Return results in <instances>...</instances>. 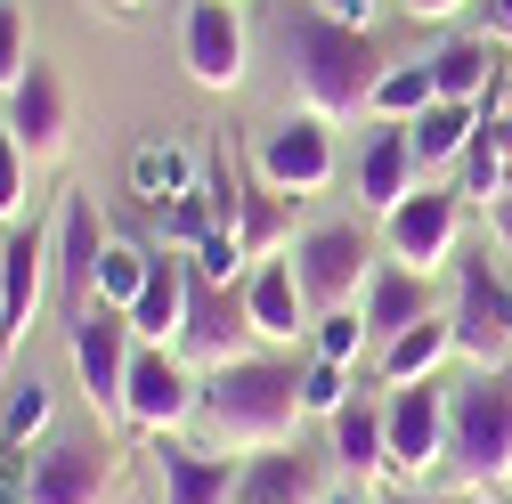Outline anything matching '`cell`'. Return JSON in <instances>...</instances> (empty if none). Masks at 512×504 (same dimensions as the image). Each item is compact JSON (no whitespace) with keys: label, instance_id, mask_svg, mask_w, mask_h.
<instances>
[{"label":"cell","instance_id":"40","mask_svg":"<svg viewBox=\"0 0 512 504\" xmlns=\"http://www.w3.org/2000/svg\"><path fill=\"white\" fill-rule=\"evenodd\" d=\"M488 220H496V244H504V261H512V196H496Z\"/></svg>","mask_w":512,"mask_h":504},{"label":"cell","instance_id":"23","mask_svg":"<svg viewBox=\"0 0 512 504\" xmlns=\"http://www.w3.org/2000/svg\"><path fill=\"white\" fill-rule=\"evenodd\" d=\"M447 358H456V318H447V309H431V318H415L399 342H382V350H374V374L399 391V383H431Z\"/></svg>","mask_w":512,"mask_h":504},{"label":"cell","instance_id":"24","mask_svg":"<svg viewBox=\"0 0 512 504\" xmlns=\"http://www.w3.org/2000/svg\"><path fill=\"white\" fill-rule=\"evenodd\" d=\"M472 131H480V106H456V98H431L415 122H407V147H415V171L423 179H439V171H456L464 163V147H472Z\"/></svg>","mask_w":512,"mask_h":504},{"label":"cell","instance_id":"18","mask_svg":"<svg viewBox=\"0 0 512 504\" xmlns=\"http://www.w3.org/2000/svg\"><path fill=\"white\" fill-rule=\"evenodd\" d=\"M244 309H252V334H261L269 350L277 342H309V326H317V309H309L293 261H261V269H252L244 277Z\"/></svg>","mask_w":512,"mask_h":504},{"label":"cell","instance_id":"16","mask_svg":"<svg viewBox=\"0 0 512 504\" xmlns=\"http://www.w3.org/2000/svg\"><path fill=\"white\" fill-rule=\"evenodd\" d=\"M114 496V464L98 439H49L33 456V496L25 504H106Z\"/></svg>","mask_w":512,"mask_h":504},{"label":"cell","instance_id":"28","mask_svg":"<svg viewBox=\"0 0 512 504\" xmlns=\"http://www.w3.org/2000/svg\"><path fill=\"white\" fill-rule=\"evenodd\" d=\"M439 98V82H431V57H415V66H382V82H374V122H415L423 106Z\"/></svg>","mask_w":512,"mask_h":504},{"label":"cell","instance_id":"7","mask_svg":"<svg viewBox=\"0 0 512 504\" xmlns=\"http://www.w3.org/2000/svg\"><path fill=\"white\" fill-rule=\"evenodd\" d=\"M66 342H74V374H82L90 407H98L106 423H122V383H131V358H139V326L122 318V309L90 301L82 318L66 326Z\"/></svg>","mask_w":512,"mask_h":504},{"label":"cell","instance_id":"8","mask_svg":"<svg viewBox=\"0 0 512 504\" xmlns=\"http://www.w3.org/2000/svg\"><path fill=\"white\" fill-rule=\"evenodd\" d=\"M196 407H204V383L187 374V358L163 350V342H139L131 383H122V423L147 431V439H163V431H179Z\"/></svg>","mask_w":512,"mask_h":504},{"label":"cell","instance_id":"10","mask_svg":"<svg viewBox=\"0 0 512 504\" xmlns=\"http://www.w3.org/2000/svg\"><path fill=\"white\" fill-rule=\"evenodd\" d=\"M49 261H57V244L41 236V220L25 228H0V366H9L17 350H25V334H33V309H41V293H49Z\"/></svg>","mask_w":512,"mask_h":504},{"label":"cell","instance_id":"1","mask_svg":"<svg viewBox=\"0 0 512 504\" xmlns=\"http://www.w3.org/2000/svg\"><path fill=\"white\" fill-rule=\"evenodd\" d=\"M269 25H277V49H285V74H293V90H301V114L350 122V114L374 106V82H382V66H391V57L374 49L366 25L326 17L317 0H277Z\"/></svg>","mask_w":512,"mask_h":504},{"label":"cell","instance_id":"44","mask_svg":"<svg viewBox=\"0 0 512 504\" xmlns=\"http://www.w3.org/2000/svg\"><path fill=\"white\" fill-rule=\"evenodd\" d=\"M98 9H114V17H131V9H147V0H98Z\"/></svg>","mask_w":512,"mask_h":504},{"label":"cell","instance_id":"4","mask_svg":"<svg viewBox=\"0 0 512 504\" xmlns=\"http://www.w3.org/2000/svg\"><path fill=\"white\" fill-rule=\"evenodd\" d=\"M456 358H472V374H512V277H496L488 252H456Z\"/></svg>","mask_w":512,"mask_h":504},{"label":"cell","instance_id":"21","mask_svg":"<svg viewBox=\"0 0 512 504\" xmlns=\"http://www.w3.org/2000/svg\"><path fill=\"white\" fill-rule=\"evenodd\" d=\"M187 285H196V269H187V252L155 244V269H147L139 301L122 309V318L139 326V342H163V350H179V326H187Z\"/></svg>","mask_w":512,"mask_h":504},{"label":"cell","instance_id":"43","mask_svg":"<svg viewBox=\"0 0 512 504\" xmlns=\"http://www.w3.org/2000/svg\"><path fill=\"white\" fill-rule=\"evenodd\" d=\"M382 504H447V496H423V488H391Z\"/></svg>","mask_w":512,"mask_h":504},{"label":"cell","instance_id":"27","mask_svg":"<svg viewBox=\"0 0 512 504\" xmlns=\"http://www.w3.org/2000/svg\"><path fill=\"white\" fill-rule=\"evenodd\" d=\"M228 236L244 244V269L277 261V244H285V204H277V187H269V179H252L244 196H236V220H228Z\"/></svg>","mask_w":512,"mask_h":504},{"label":"cell","instance_id":"5","mask_svg":"<svg viewBox=\"0 0 512 504\" xmlns=\"http://www.w3.org/2000/svg\"><path fill=\"white\" fill-rule=\"evenodd\" d=\"M293 269H301V293L317 318L326 309H358V293L374 277V244L358 220H317L309 236H293Z\"/></svg>","mask_w":512,"mask_h":504},{"label":"cell","instance_id":"9","mask_svg":"<svg viewBox=\"0 0 512 504\" xmlns=\"http://www.w3.org/2000/svg\"><path fill=\"white\" fill-rule=\"evenodd\" d=\"M447 399L456 391H439V374L431 383H399L391 399H382V431H391V472L399 480L447 472Z\"/></svg>","mask_w":512,"mask_h":504},{"label":"cell","instance_id":"22","mask_svg":"<svg viewBox=\"0 0 512 504\" xmlns=\"http://www.w3.org/2000/svg\"><path fill=\"white\" fill-rule=\"evenodd\" d=\"M415 187H423V171H415V147H407V122H382L366 139V155H358V204L366 212H399Z\"/></svg>","mask_w":512,"mask_h":504},{"label":"cell","instance_id":"39","mask_svg":"<svg viewBox=\"0 0 512 504\" xmlns=\"http://www.w3.org/2000/svg\"><path fill=\"white\" fill-rule=\"evenodd\" d=\"M399 9H407L415 25H456L464 9H480V0H399Z\"/></svg>","mask_w":512,"mask_h":504},{"label":"cell","instance_id":"38","mask_svg":"<svg viewBox=\"0 0 512 504\" xmlns=\"http://www.w3.org/2000/svg\"><path fill=\"white\" fill-rule=\"evenodd\" d=\"M480 122H488V139H496V171H504V196H512V98L496 114H480Z\"/></svg>","mask_w":512,"mask_h":504},{"label":"cell","instance_id":"2","mask_svg":"<svg viewBox=\"0 0 512 504\" xmlns=\"http://www.w3.org/2000/svg\"><path fill=\"white\" fill-rule=\"evenodd\" d=\"M204 431H212V448L220 456H269V448H293L301 439V366L277 358V350H244L228 366L204 374Z\"/></svg>","mask_w":512,"mask_h":504},{"label":"cell","instance_id":"46","mask_svg":"<svg viewBox=\"0 0 512 504\" xmlns=\"http://www.w3.org/2000/svg\"><path fill=\"white\" fill-rule=\"evenodd\" d=\"M342 504H358V496H342Z\"/></svg>","mask_w":512,"mask_h":504},{"label":"cell","instance_id":"34","mask_svg":"<svg viewBox=\"0 0 512 504\" xmlns=\"http://www.w3.org/2000/svg\"><path fill=\"white\" fill-rule=\"evenodd\" d=\"M301 399H309V415H342L350 407V366H334V358L301 366Z\"/></svg>","mask_w":512,"mask_h":504},{"label":"cell","instance_id":"31","mask_svg":"<svg viewBox=\"0 0 512 504\" xmlns=\"http://www.w3.org/2000/svg\"><path fill=\"white\" fill-rule=\"evenodd\" d=\"M309 350L334 358V366H358V350H374V342H366V318H358V309H326V318L309 326Z\"/></svg>","mask_w":512,"mask_h":504},{"label":"cell","instance_id":"11","mask_svg":"<svg viewBox=\"0 0 512 504\" xmlns=\"http://www.w3.org/2000/svg\"><path fill=\"white\" fill-rule=\"evenodd\" d=\"M244 17H236V0H196L187 9V25H179V57H187V82L196 90H212V98H228V90H244Z\"/></svg>","mask_w":512,"mask_h":504},{"label":"cell","instance_id":"36","mask_svg":"<svg viewBox=\"0 0 512 504\" xmlns=\"http://www.w3.org/2000/svg\"><path fill=\"white\" fill-rule=\"evenodd\" d=\"M25 66H33V49H25V17L9 9V0H0V98L25 82Z\"/></svg>","mask_w":512,"mask_h":504},{"label":"cell","instance_id":"32","mask_svg":"<svg viewBox=\"0 0 512 504\" xmlns=\"http://www.w3.org/2000/svg\"><path fill=\"white\" fill-rule=\"evenodd\" d=\"M49 415H57V399H49V383L33 374V383H17V391H9V423H0V439H17V448H33V439L49 431Z\"/></svg>","mask_w":512,"mask_h":504},{"label":"cell","instance_id":"6","mask_svg":"<svg viewBox=\"0 0 512 504\" xmlns=\"http://www.w3.org/2000/svg\"><path fill=\"white\" fill-rule=\"evenodd\" d=\"M456 244H464V196L439 187V179H423L399 212H382V252L407 261V269H423V277L456 269Z\"/></svg>","mask_w":512,"mask_h":504},{"label":"cell","instance_id":"15","mask_svg":"<svg viewBox=\"0 0 512 504\" xmlns=\"http://www.w3.org/2000/svg\"><path fill=\"white\" fill-rule=\"evenodd\" d=\"M431 82H439V98L496 114L504 90H512V49H504L496 33H456V41L431 49Z\"/></svg>","mask_w":512,"mask_h":504},{"label":"cell","instance_id":"17","mask_svg":"<svg viewBox=\"0 0 512 504\" xmlns=\"http://www.w3.org/2000/svg\"><path fill=\"white\" fill-rule=\"evenodd\" d=\"M98 261H106L98 196H66V212H57V293H66V309H74V318L98 301Z\"/></svg>","mask_w":512,"mask_h":504},{"label":"cell","instance_id":"29","mask_svg":"<svg viewBox=\"0 0 512 504\" xmlns=\"http://www.w3.org/2000/svg\"><path fill=\"white\" fill-rule=\"evenodd\" d=\"M155 269V244H131V236H106V261H98V301L106 309H131L139 285Z\"/></svg>","mask_w":512,"mask_h":504},{"label":"cell","instance_id":"35","mask_svg":"<svg viewBox=\"0 0 512 504\" xmlns=\"http://www.w3.org/2000/svg\"><path fill=\"white\" fill-rule=\"evenodd\" d=\"M25 171H33L25 147L9 139V122H0V228H17V220H25Z\"/></svg>","mask_w":512,"mask_h":504},{"label":"cell","instance_id":"45","mask_svg":"<svg viewBox=\"0 0 512 504\" xmlns=\"http://www.w3.org/2000/svg\"><path fill=\"white\" fill-rule=\"evenodd\" d=\"M0 504H25V496H0Z\"/></svg>","mask_w":512,"mask_h":504},{"label":"cell","instance_id":"25","mask_svg":"<svg viewBox=\"0 0 512 504\" xmlns=\"http://www.w3.org/2000/svg\"><path fill=\"white\" fill-rule=\"evenodd\" d=\"M334 423V464L366 488V480H382V472H391V431H382V399H350L342 415H326Z\"/></svg>","mask_w":512,"mask_h":504},{"label":"cell","instance_id":"12","mask_svg":"<svg viewBox=\"0 0 512 504\" xmlns=\"http://www.w3.org/2000/svg\"><path fill=\"white\" fill-rule=\"evenodd\" d=\"M187 269H196V261H187ZM244 342H261V334H252V309H244V285L196 277V285H187L179 358H187V366H228V358H244Z\"/></svg>","mask_w":512,"mask_h":504},{"label":"cell","instance_id":"42","mask_svg":"<svg viewBox=\"0 0 512 504\" xmlns=\"http://www.w3.org/2000/svg\"><path fill=\"white\" fill-rule=\"evenodd\" d=\"M488 33H496V41L512 49V0H488Z\"/></svg>","mask_w":512,"mask_h":504},{"label":"cell","instance_id":"26","mask_svg":"<svg viewBox=\"0 0 512 504\" xmlns=\"http://www.w3.org/2000/svg\"><path fill=\"white\" fill-rule=\"evenodd\" d=\"M196 179H204V171H196V155H187L179 139H147V147H131V196L155 204V212H163L171 196H196Z\"/></svg>","mask_w":512,"mask_h":504},{"label":"cell","instance_id":"14","mask_svg":"<svg viewBox=\"0 0 512 504\" xmlns=\"http://www.w3.org/2000/svg\"><path fill=\"white\" fill-rule=\"evenodd\" d=\"M252 171H261L277 196H317V187H334V122H317V114L277 122V131L261 139V155H252Z\"/></svg>","mask_w":512,"mask_h":504},{"label":"cell","instance_id":"19","mask_svg":"<svg viewBox=\"0 0 512 504\" xmlns=\"http://www.w3.org/2000/svg\"><path fill=\"white\" fill-rule=\"evenodd\" d=\"M358 318H366V342H374V350L399 342L415 318H431V277L407 269V261H374V277H366V293H358Z\"/></svg>","mask_w":512,"mask_h":504},{"label":"cell","instance_id":"13","mask_svg":"<svg viewBox=\"0 0 512 504\" xmlns=\"http://www.w3.org/2000/svg\"><path fill=\"white\" fill-rule=\"evenodd\" d=\"M0 122H9V139L25 147V163L49 171L57 155H66V122H74V106H66V74H57L49 57H33L25 82L9 90V114H0Z\"/></svg>","mask_w":512,"mask_h":504},{"label":"cell","instance_id":"41","mask_svg":"<svg viewBox=\"0 0 512 504\" xmlns=\"http://www.w3.org/2000/svg\"><path fill=\"white\" fill-rule=\"evenodd\" d=\"M317 9H326V17H342V25H366V9H374V0H317Z\"/></svg>","mask_w":512,"mask_h":504},{"label":"cell","instance_id":"37","mask_svg":"<svg viewBox=\"0 0 512 504\" xmlns=\"http://www.w3.org/2000/svg\"><path fill=\"white\" fill-rule=\"evenodd\" d=\"M0 496H33V456L17 439H0Z\"/></svg>","mask_w":512,"mask_h":504},{"label":"cell","instance_id":"33","mask_svg":"<svg viewBox=\"0 0 512 504\" xmlns=\"http://www.w3.org/2000/svg\"><path fill=\"white\" fill-rule=\"evenodd\" d=\"M187 261H196V277H212V285H244V277H252V269H244V244H236L228 228H212Z\"/></svg>","mask_w":512,"mask_h":504},{"label":"cell","instance_id":"30","mask_svg":"<svg viewBox=\"0 0 512 504\" xmlns=\"http://www.w3.org/2000/svg\"><path fill=\"white\" fill-rule=\"evenodd\" d=\"M155 220H163V244H171V252H196V244L220 228V212H212V196H204V179H196V196H171Z\"/></svg>","mask_w":512,"mask_h":504},{"label":"cell","instance_id":"3","mask_svg":"<svg viewBox=\"0 0 512 504\" xmlns=\"http://www.w3.org/2000/svg\"><path fill=\"white\" fill-rule=\"evenodd\" d=\"M447 480L464 496L512 488V374H472L447 399Z\"/></svg>","mask_w":512,"mask_h":504},{"label":"cell","instance_id":"20","mask_svg":"<svg viewBox=\"0 0 512 504\" xmlns=\"http://www.w3.org/2000/svg\"><path fill=\"white\" fill-rule=\"evenodd\" d=\"M147 456L163 472V504H236V480H244L236 456H196L179 431H163Z\"/></svg>","mask_w":512,"mask_h":504}]
</instances>
